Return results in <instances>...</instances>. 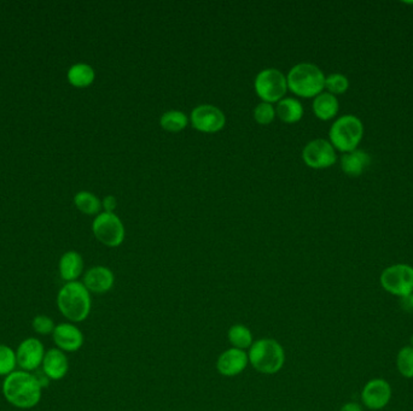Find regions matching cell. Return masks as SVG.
Masks as SVG:
<instances>
[{"mask_svg": "<svg viewBox=\"0 0 413 411\" xmlns=\"http://www.w3.org/2000/svg\"><path fill=\"white\" fill-rule=\"evenodd\" d=\"M42 381L29 372H14L5 378L3 393L8 402L19 409L34 408L42 399Z\"/></svg>", "mask_w": 413, "mask_h": 411, "instance_id": "6da1fadb", "label": "cell"}, {"mask_svg": "<svg viewBox=\"0 0 413 411\" xmlns=\"http://www.w3.org/2000/svg\"><path fill=\"white\" fill-rule=\"evenodd\" d=\"M57 307L71 322H82L91 313V295L79 281L67 282L57 295Z\"/></svg>", "mask_w": 413, "mask_h": 411, "instance_id": "7a4b0ae2", "label": "cell"}, {"mask_svg": "<svg viewBox=\"0 0 413 411\" xmlns=\"http://www.w3.org/2000/svg\"><path fill=\"white\" fill-rule=\"evenodd\" d=\"M325 77L323 71L313 63H299L288 74V89L299 97L315 98L325 89Z\"/></svg>", "mask_w": 413, "mask_h": 411, "instance_id": "3957f363", "label": "cell"}, {"mask_svg": "<svg viewBox=\"0 0 413 411\" xmlns=\"http://www.w3.org/2000/svg\"><path fill=\"white\" fill-rule=\"evenodd\" d=\"M249 363L258 373L277 374L285 363V352L283 346L274 339H258L250 346Z\"/></svg>", "mask_w": 413, "mask_h": 411, "instance_id": "277c9868", "label": "cell"}, {"mask_svg": "<svg viewBox=\"0 0 413 411\" xmlns=\"http://www.w3.org/2000/svg\"><path fill=\"white\" fill-rule=\"evenodd\" d=\"M364 136V125L355 115L338 117L330 127L329 141L331 145L342 154L358 149Z\"/></svg>", "mask_w": 413, "mask_h": 411, "instance_id": "5b68a950", "label": "cell"}, {"mask_svg": "<svg viewBox=\"0 0 413 411\" xmlns=\"http://www.w3.org/2000/svg\"><path fill=\"white\" fill-rule=\"evenodd\" d=\"M254 86L263 102L272 104L282 100L287 93V76L276 68H267L256 75Z\"/></svg>", "mask_w": 413, "mask_h": 411, "instance_id": "8992f818", "label": "cell"}, {"mask_svg": "<svg viewBox=\"0 0 413 411\" xmlns=\"http://www.w3.org/2000/svg\"><path fill=\"white\" fill-rule=\"evenodd\" d=\"M380 286L390 295L406 298L413 293V266L410 264H393L382 271Z\"/></svg>", "mask_w": 413, "mask_h": 411, "instance_id": "52a82bcc", "label": "cell"}, {"mask_svg": "<svg viewBox=\"0 0 413 411\" xmlns=\"http://www.w3.org/2000/svg\"><path fill=\"white\" fill-rule=\"evenodd\" d=\"M94 237L109 248H118L125 240L123 221L114 212H102L97 215L92 224Z\"/></svg>", "mask_w": 413, "mask_h": 411, "instance_id": "ba28073f", "label": "cell"}, {"mask_svg": "<svg viewBox=\"0 0 413 411\" xmlns=\"http://www.w3.org/2000/svg\"><path fill=\"white\" fill-rule=\"evenodd\" d=\"M302 158L310 168L325 169L336 163L337 154L329 140L315 139L304 147Z\"/></svg>", "mask_w": 413, "mask_h": 411, "instance_id": "9c48e42d", "label": "cell"}, {"mask_svg": "<svg viewBox=\"0 0 413 411\" xmlns=\"http://www.w3.org/2000/svg\"><path fill=\"white\" fill-rule=\"evenodd\" d=\"M190 120L193 128L203 133H216L226 125L225 113L211 104H202L193 109Z\"/></svg>", "mask_w": 413, "mask_h": 411, "instance_id": "30bf717a", "label": "cell"}, {"mask_svg": "<svg viewBox=\"0 0 413 411\" xmlns=\"http://www.w3.org/2000/svg\"><path fill=\"white\" fill-rule=\"evenodd\" d=\"M45 354L42 341L37 338H27L16 350L17 365L24 372H33L42 365Z\"/></svg>", "mask_w": 413, "mask_h": 411, "instance_id": "8fae6325", "label": "cell"}, {"mask_svg": "<svg viewBox=\"0 0 413 411\" xmlns=\"http://www.w3.org/2000/svg\"><path fill=\"white\" fill-rule=\"evenodd\" d=\"M392 387L385 378H372L362 390V401L371 410H380L389 403Z\"/></svg>", "mask_w": 413, "mask_h": 411, "instance_id": "7c38bea8", "label": "cell"}, {"mask_svg": "<svg viewBox=\"0 0 413 411\" xmlns=\"http://www.w3.org/2000/svg\"><path fill=\"white\" fill-rule=\"evenodd\" d=\"M248 363V355L245 351L231 347L219 356L216 360V369L222 376L232 378L243 373Z\"/></svg>", "mask_w": 413, "mask_h": 411, "instance_id": "4fadbf2b", "label": "cell"}, {"mask_svg": "<svg viewBox=\"0 0 413 411\" xmlns=\"http://www.w3.org/2000/svg\"><path fill=\"white\" fill-rule=\"evenodd\" d=\"M52 338L57 347L63 352H76L84 345V334L71 323L57 325Z\"/></svg>", "mask_w": 413, "mask_h": 411, "instance_id": "5bb4252c", "label": "cell"}, {"mask_svg": "<svg viewBox=\"0 0 413 411\" xmlns=\"http://www.w3.org/2000/svg\"><path fill=\"white\" fill-rule=\"evenodd\" d=\"M115 276L113 271L103 266L91 268L84 276L85 287L97 295H103L113 289Z\"/></svg>", "mask_w": 413, "mask_h": 411, "instance_id": "9a60e30c", "label": "cell"}, {"mask_svg": "<svg viewBox=\"0 0 413 411\" xmlns=\"http://www.w3.org/2000/svg\"><path fill=\"white\" fill-rule=\"evenodd\" d=\"M42 365L44 374L51 380H61L66 376L69 369L66 354L60 349L47 351Z\"/></svg>", "mask_w": 413, "mask_h": 411, "instance_id": "2e32d148", "label": "cell"}, {"mask_svg": "<svg viewBox=\"0 0 413 411\" xmlns=\"http://www.w3.org/2000/svg\"><path fill=\"white\" fill-rule=\"evenodd\" d=\"M371 164V157L364 149H357L347 154H343L341 157V169L343 173L358 178L364 174Z\"/></svg>", "mask_w": 413, "mask_h": 411, "instance_id": "e0dca14e", "label": "cell"}, {"mask_svg": "<svg viewBox=\"0 0 413 411\" xmlns=\"http://www.w3.org/2000/svg\"><path fill=\"white\" fill-rule=\"evenodd\" d=\"M340 103L336 95L329 92H322L313 100V112L322 121H330L337 116Z\"/></svg>", "mask_w": 413, "mask_h": 411, "instance_id": "ac0fdd59", "label": "cell"}, {"mask_svg": "<svg viewBox=\"0 0 413 411\" xmlns=\"http://www.w3.org/2000/svg\"><path fill=\"white\" fill-rule=\"evenodd\" d=\"M84 271V259L80 253L76 251H68L64 253L60 261V274L63 280L73 282L81 275Z\"/></svg>", "mask_w": 413, "mask_h": 411, "instance_id": "d6986e66", "label": "cell"}, {"mask_svg": "<svg viewBox=\"0 0 413 411\" xmlns=\"http://www.w3.org/2000/svg\"><path fill=\"white\" fill-rule=\"evenodd\" d=\"M276 113L285 123H296L304 116V107L296 98H283L278 102Z\"/></svg>", "mask_w": 413, "mask_h": 411, "instance_id": "ffe728a7", "label": "cell"}, {"mask_svg": "<svg viewBox=\"0 0 413 411\" xmlns=\"http://www.w3.org/2000/svg\"><path fill=\"white\" fill-rule=\"evenodd\" d=\"M94 68L85 64V63H78L71 66L69 71H68V80L73 86L82 89V87H87L94 81Z\"/></svg>", "mask_w": 413, "mask_h": 411, "instance_id": "44dd1931", "label": "cell"}, {"mask_svg": "<svg viewBox=\"0 0 413 411\" xmlns=\"http://www.w3.org/2000/svg\"><path fill=\"white\" fill-rule=\"evenodd\" d=\"M227 338L232 347L238 350L245 351V349H250V346L253 345L254 342L253 334L250 332V329L240 323L231 326L227 333Z\"/></svg>", "mask_w": 413, "mask_h": 411, "instance_id": "7402d4cb", "label": "cell"}, {"mask_svg": "<svg viewBox=\"0 0 413 411\" xmlns=\"http://www.w3.org/2000/svg\"><path fill=\"white\" fill-rule=\"evenodd\" d=\"M188 116L180 110H169L166 111L160 118V125L164 129L168 131H183L188 126Z\"/></svg>", "mask_w": 413, "mask_h": 411, "instance_id": "603a6c76", "label": "cell"}, {"mask_svg": "<svg viewBox=\"0 0 413 411\" xmlns=\"http://www.w3.org/2000/svg\"><path fill=\"white\" fill-rule=\"evenodd\" d=\"M76 208L86 215H99L102 203L91 192H79L74 198Z\"/></svg>", "mask_w": 413, "mask_h": 411, "instance_id": "cb8c5ba5", "label": "cell"}, {"mask_svg": "<svg viewBox=\"0 0 413 411\" xmlns=\"http://www.w3.org/2000/svg\"><path fill=\"white\" fill-rule=\"evenodd\" d=\"M396 367L399 373L407 378H413V347L405 346L396 356Z\"/></svg>", "mask_w": 413, "mask_h": 411, "instance_id": "d4e9b609", "label": "cell"}, {"mask_svg": "<svg viewBox=\"0 0 413 411\" xmlns=\"http://www.w3.org/2000/svg\"><path fill=\"white\" fill-rule=\"evenodd\" d=\"M17 365L16 351L12 350L9 346L0 344V376H8L14 373Z\"/></svg>", "mask_w": 413, "mask_h": 411, "instance_id": "484cf974", "label": "cell"}, {"mask_svg": "<svg viewBox=\"0 0 413 411\" xmlns=\"http://www.w3.org/2000/svg\"><path fill=\"white\" fill-rule=\"evenodd\" d=\"M325 89L333 95L346 93L349 89V80L346 75L333 73L325 77Z\"/></svg>", "mask_w": 413, "mask_h": 411, "instance_id": "4316f807", "label": "cell"}, {"mask_svg": "<svg viewBox=\"0 0 413 411\" xmlns=\"http://www.w3.org/2000/svg\"><path fill=\"white\" fill-rule=\"evenodd\" d=\"M276 115V109L272 104L265 102L258 104V107L254 110V118L260 125H270L274 120Z\"/></svg>", "mask_w": 413, "mask_h": 411, "instance_id": "83f0119b", "label": "cell"}, {"mask_svg": "<svg viewBox=\"0 0 413 411\" xmlns=\"http://www.w3.org/2000/svg\"><path fill=\"white\" fill-rule=\"evenodd\" d=\"M33 326L34 332L38 333L40 336H47V334H52L55 331V322L51 318H49L46 315H38L33 318Z\"/></svg>", "mask_w": 413, "mask_h": 411, "instance_id": "f1b7e54d", "label": "cell"}, {"mask_svg": "<svg viewBox=\"0 0 413 411\" xmlns=\"http://www.w3.org/2000/svg\"><path fill=\"white\" fill-rule=\"evenodd\" d=\"M102 206H103L105 212H114L118 206V201L114 196H107L102 201Z\"/></svg>", "mask_w": 413, "mask_h": 411, "instance_id": "f546056e", "label": "cell"}, {"mask_svg": "<svg viewBox=\"0 0 413 411\" xmlns=\"http://www.w3.org/2000/svg\"><path fill=\"white\" fill-rule=\"evenodd\" d=\"M340 411H364L362 405L355 402H349L344 404Z\"/></svg>", "mask_w": 413, "mask_h": 411, "instance_id": "4dcf8cb0", "label": "cell"}, {"mask_svg": "<svg viewBox=\"0 0 413 411\" xmlns=\"http://www.w3.org/2000/svg\"><path fill=\"white\" fill-rule=\"evenodd\" d=\"M404 302H406V309H409V310H413V293L409 297H406V298H401Z\"/></svg>", "mask_w": 413, "mask_h": 411, "instance_id": "1f68e13d", "label": "cell"}, {"mask_svg": "<svg viewBox=\"0 0 413 411\" xmlns=\"http://www.w3.org/2000/svg\"><path fill=\"white\" fill-rule=\"evenodd\" d=\"M411 342H412V347H413V336H412V338H411Z\"/></svg>", "mask_w": 413, "mask_h": 411, "instance_id": "d6a6232c", "label": "cell"}]
</instances>
